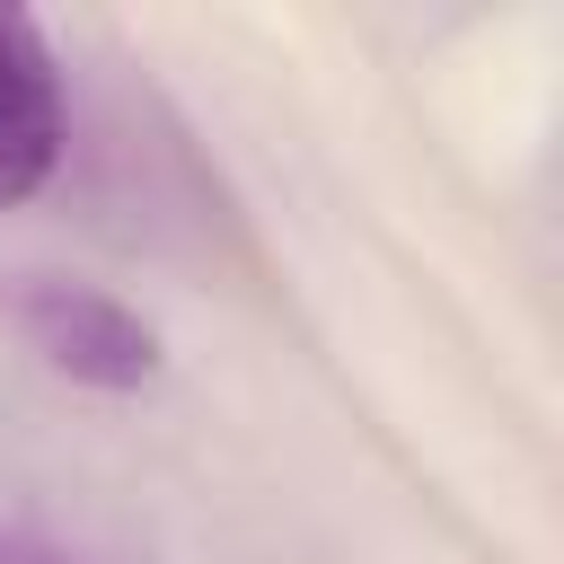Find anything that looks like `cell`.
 Returning a JSON list of instances; mask_svg holds the SVG:
<instances>
[{
  "mask_svg": "<svg viewBox=\"0 0 564 564\" xmlns=\"http://www.w3.org/2000/svg\"><path fill=\"white\" fill-rule=\"evenodd\" d=\"M0 564H97V555H79L70 538H44V529H0Z\"/></svg>",
  "mask_w": 564,
  "mask_h": 564,
  "instance_id": "3957f363",
  "label": "cell"
},
{
  "mask_svg": "<svg viewBox=\"0 0 564 564\" xmlns=\"http://www.w3.org/2000/svg\"><path fill=\"white\" fill-rule=\"evenodd\" d=\"M70 141V88H62V53L35 18L0 9V212L26 203Z\"/></svg>",
  "mask_w": 564,
  "mask_h": 564,
  "instance_id": "7a4b0ae2",
  "label": "cell"
},
{
  "mask_svg": "<svg viewBox=\"0 0 564 564\" xmlns=\"http://www.w3.org/2000/svg\"><path fill=\"white\" fill-rule=\"evenodd\" d=\"M9 317H18V335H26L62 379H79V388H115V397H123V388H150V379H159V326H150L132 300L97 291V282L18 273Z\"/></svg>",
  "mask_w": 564,
  "mask_h": 564,
  "instance_id": "6da1fadb",
  "label": "cell"
}]
</instances>
